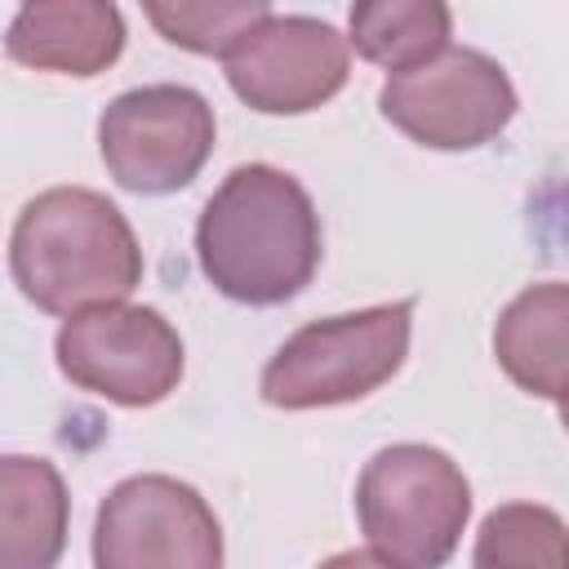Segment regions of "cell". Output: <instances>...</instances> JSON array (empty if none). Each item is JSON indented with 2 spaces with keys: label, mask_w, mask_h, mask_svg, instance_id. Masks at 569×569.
I'll list each match as a JSON object with an SVG mask.
<instances>
[{
  "label": "cell",
  "mask_w": 569,
  "mask_h": 569,
  "mask_svg": "<svg viewBox=\"0 0 569 569\" xmlns=\"http://www.w3.org/2000/svg\"><path fill=\"white\" fill-rule=\"evenodd\" d=\"M4 49L36 71L98 76L124 49V18L107 0H31L13 13Z\"/></svg>",
  "instance_id": "obj_10"
},
{
  "label": "cell",
  "mask_w": 569,
  "mask_h": 569,
  "mask_svg": "<svg viewBox=\"0 0 569 569\" xmlns=\"http://www.w3.org/2000/svg\"><path fill=\"white\" fill-rule=\"evenodd\" d=\"M351 71L347 40L302 13H271L227 58V80L240 102L267 116H302L329 102Z\"/></svg>",
  "instance_id": "obj_9"
},
{
  "label": "cell",
  "mask_w": 569,
  "mask_h": 569,
  "mask_svg": "<svg viewBox=\"0 0 569 569\" xmlns=\"http://www.w3.org/2000/svg\"><path fill=\"white\" fill-rule=\"evenodd\" d=\"M142 13L169 44H182L209 58H231L236 44L271 18V4L267 0H204V4L173 0V4H147Z\"/></svg>",
  "instance_id": "obj_15"
},
{
  "label": "cell",
  "mask_w": 569,
  "mask_h": 569,
  "mask_svg": "<svg viewBox=\"0 0 569 569\" xmlns=\"http://www.w3.org/2000/svg\"><path fill=\"white\" fill-rule=\"evenodd\" d=\"M356 516L378 560L396 569H440L471 516V485L431 445L378 449L356 485Z\"/></svg>",
  "instance_id": "obj_3"
},
{
  "label": "cell",
  "mask_w": 569,
  "mask_h": 569,
  "mask_svg": "<svg viewBox=\"0 0 569 569\" xmlns=\"http://www.w3.org/2000/svg\"><path fill=\"white\" fill-rule=\"evenodd\" d=\"M556 400H560V422H565V431H569V387H565Z\"/></svg>",
  "instance_id": "obj_17"
},
{
  "label": "cell",
  "mask_w": 569,
  "mask_h": 569,
  "mask_svg": "<svg viewBox=\"0 0 569 569\" xmlns=\"http://www.w3.org/2000/svg\"><path fill=\"white\" fill-rule=\"evenodd\" d=\"M320 569H396V565H387V560H378V556H369V551H338V556H329Z\"/></svg>",
  "instance_id": "obj_16"
},
{
  "label": "cell",
  "mask_w": 569,
  "mask_h": 569,
  "mask_svg": "<svg viewBox=\"0 0 569 569\" xmlns=\"http://www.w3.org/2000/svg\"><path fill=\"white\" fill-rule=\"evenodd\" d=\"M471 569H569V525L538 502L493 507L476 533Z\"/></svg>",
  "instance_id": "obj_14"
},
{
  "label": "cell",
  "mask_w": 569,
  "mask_h": 569,
  "mask_svg": "<svg viewBox=\"0 0 569 569\" xmlns=\"http://www.w3.org/2000/svg\"><path fill=\"white\" fill-rule=\"evenodd\" d=\"M378 107L405 138L422 147L471 151L511 124L516 89L489 53L449 44L445 53L387 76Z\"/></svg>",
  "instance_id": "obj_5"
},
{
  "label": "cell",
  "mask_w": 569,
  "mask_h": 569,
  "mask_svg": "<svg viewBox=\"0 0 569 569\" xmlns=\"http://www.w3.org/2000/svg\"><path fill=\"white\" fill-rule=\"evenodd\" d=\"M67 547V485L49 458L0 462V569H53Z\"/></svg>",
  "instance_id": "obj_12"
},
{
  "label": "cell",
  "mask_w": 569,
  "mask_h": 569,
  "mask_svg": "<svg viewBox=\"0 0 569 569\" xmlns=\"http://www.w3.org/2000/svg\"><path fill=\"white\" fill-rule=\"evenodd\" d=\"M9 271L40 311L76 316L129 298L142 280V249L102 191L49 187L13 222Z\"/></svg>",
  "instance_id": "obj_2"
},
{
  "label": "cell",
  "mask_w": 569,
  "mask_h": 569,
  "mask_svg": "<svg viewBox=\"0 0 569 569\" xmlns=\"http://www.w3.org/2000/svg\"><path fill=\"white\" fill-rule=\"evenodd\" d=\"M493 356L520 391L560 396L569 387V284L547 280L516 293L493 325Z\"/></svg>",
  "instance_id": "obj_11"
},
{
  "label": "cell",
  "mask_w": 569,
  "mask_h": 569,
  "mask_svg": "<svg viewBox=\"0 0 569 569\" xmlns=\"http://www.w3.org/2000/svg\"><path fill=\"white\" fill-rule=\"evenodd\" d=\"M58 369L102 400L160 405L182 378V338L156 307L102 302L58 329Z\"/></svg>",
  "instance_id": "obj_8"
},
{
  "label": "cell",
  "mask_w": 569,
  "mask_h": 569,
  "mask_svg": "<svg viewBox=\"0 0 569 569\" xmlns=\"http://www.w3.org/2000/svg\"><path fill=\"white\" fill-rule=\"evenodd\" d=\"M93 569H222V525L191 485L129 476L98 507Z\"/></svg>",
  "instance_id": "obj_7"
},
{
  "label": "cell",
  "mask_w": 569,
  "mask_h": 569,
  "mask_svg": "<svg viewBox=\"0 0 569 569\" xmlns=\"http://www.w3.org/2000/svg\"><path fill=\"white\" fill-rule=\"evenodd\" d=\"M107 173L138 196L182 191L213 151V107L187 84H142L107 102L98 120Z\"/></svg>",
  "instance_id": "obj_6"
},
{
  "label": "cell",
  "mask_w": 569,
  "mask_h": 569,
  "mask_svg": "<svg viewBox=\"0 0 569 569\" xmlns=\"http://www.w3.org/2000/svg\"><path fill=\"white\" fill-rule=\"evenodd\" d=\"M453 13L440 0H360L351 4V44L360 58L409 71L449 49Z\"/></svg>",
  "instance_id": "obj_13"
},
{
  "label": "cell",
  "mask_w": 569,
  "mask_h": 569,
  "mask_svg": "<svg viewBox=\"0 0 569 569\" xmlns=\"http://www.w3.org/2000/svg\"><path fill=\"white\" fill-rule=\"evenodd\" d=\"M413 302H382L302 325L262 369V400L276 409L351 405L396 378L409 356Z\"/></svg>",
  "instance_id": "obj_4"
},
{
  "label": "cell",
  "mask_w": 569,
  "mask_h": 569,
  "mask_svg": "<svg viewBox=\"0 0 569 569\" xmlns=\"http://www.w3.org/2000/svg\"><path fill=\"white\" fill-rule=\"evenodd\" d=\"M200 271L218 293L276 307L320 267V218L302 182L276 164H240L209 196L196 227Z\"/></svg>",
  "instance_id": "obj_1"
}]
</instances>
